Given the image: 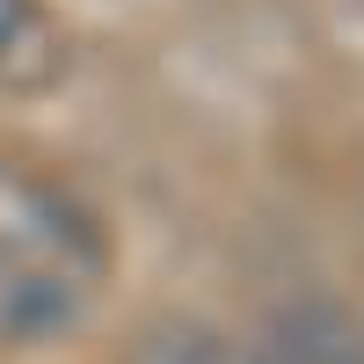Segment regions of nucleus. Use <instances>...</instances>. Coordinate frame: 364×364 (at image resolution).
Listing matches in <instances>:
<instances>
[{
	"label": "nucleus",
	"mask_w": 364,
	"mask_h": 364,
	"mask_svg": "<svg viewBox=\"0 0 364 364\" xmlns=\"http://www.w3.org/2000/svg\"><path fill=\"white\" fill-rule=\"evenodd\" d=\"M102 233L51 175L0 161V336H51L102 284Z\"/></svg>",
	"instance_id": "f257e3e1"
},
{
	"label": "nucleus",
	"mask_w": 364,
	"mask_h": 364,
	"mask_svg": "<svg viewBox=\"0 0 364 364\" xmlns=\"http://www.w3.org/2000/svg\"><path fill=\"white\" fill-rule=\"evenodd\" d=\"M29 22V0H0V51L15 44V29Z\"/></svg>",
	"instance_id": "20e7f679"
},
{
	"label": "nucleus",
	"mask_w": 364,
	"mask_h": 364,
	"mask_svg": "<svg viewBox=\"0 0 364 364\" xmlns=\"http://www.w3.org/2000/svg\"><path fill=\"white\" fill-rule=\"evenodd\" d=\"M132 364H248V357H233L226 336H211V328H154Z\"/></svg>",
	"instance_id": "7ed1b4c3"
},
{
	"label": "nucleus",
	"mask_w": 364,
	"mask_h": 364,
	"mask_svg": "<svg viewBox=\"0 0 364 364\" xmlns=\"http://www.w3.org/2000/svg\"><path fill=\"white\" fill-rule=\"evenodd\" d=\"M255 364H364V328L328 299H299L269 321Z\"/></svg>",
	"instance_id": "f03ea898"
}]
</instances>
